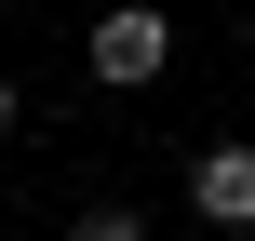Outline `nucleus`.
<instances>
[{"instance_id": "7ed1b4c3", "label": "nucleus", "mask_w": 255, "mask_h": 241, "mask_svg": "<svg viewBox=\"0 0 255 241\" xmlns=\"http://www.w3.org/2000/svg\"><path fill=\"white\" fill-rule=\"evenodd\" d=\"M67 241H148V215L134 201H94V215H67Z\"/></svg>"}, {"instance_id": "20e7f679", "label": "nucleus", "mask_w": 255, "mask_h": 241, "mask_svg": "<svg viewBox=\"0 0 255 241\" xmlns=\"http://www.w3.org/2000/svg\"><path fill=\"white\" fill-rule=\"evenodd\" d=\"M13 121H27V94H13V80H0V134H13Z\"/></svg>"}, {"instance_id": "f257e3e1", "label": "nucleus", "mask_w": 255, "mask_h": 241, "mask_svg": "<svg viewBox=\"0 0 255 241\" xmlns=\"http://www.w3.org/2000/svg\"><path fill=\"white\" fill-rule=\"evenodd\" d=\"M81 67H94L108 94H148V80L175 67V27H161L148 0H121V13H94V40H81Z\"/></svg>"}, {"instance_id": "f03ea898", "label": "nucleus", "mask_w": 255, "mask_h": 241, "mask_svg": "<svg viewBox=\"0 0 255 241\" xmlns=\"http://www.w3.org/2000/svg\"><path fill=\"white\" fill-rule=\"evenodd\" d=\"M188 201L215 215V241H255V148H242V134L188 161Z\"/></svg>"}]
</instances>
